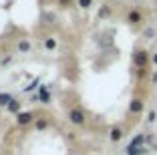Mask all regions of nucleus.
I'll list each match as a JSON object with an SVG mask.
<instances>
[{"mask_svg":"<svg viewBox=\"0 0 157 155\" xmlns=\"http://www.w3.org/2000/svg\"><path fill=\"white\" fill-rule=\"evenodd\" d=\"M109 139H111L113 143H119L121 139H123V129L121 127H113L111 131H109Z\"/></svg>","mask_w":157,"mask_h":155,"instance_id":"0eeeda50","label":"nucleus"},{"mask_svg":"<svg viewBox=\"0 0 157 155\" xmlns=\"http://www.w3.org/2000/svg\"><path fill=\"white\" fill-rule=\"evenodd\" d=\"M34 121V113L33 111H22V113L16 115V123L20 125V127H24V125H30Z\"/></svg>","mask_w":157,"mask_h":155,"instance_id":"7ed1b4c3","label":"nucleus"},{"mask_svg":"<svg viewBox=\"0 0 157 155\" xmlns=\"http://www.w3.org/2000/svg\"><path fill=\"white\" fill-rule=\"evenodd\" d=\"M147 153H149L147 145L145 147H131V145L125 147V155H147Z\"/></svg>","mask_w":157,"mask_h":155,"instance_id":"423d86ee","label":"nucleus"},{"mask_svg":"<svg viewBox=\"0 0 157 155\" xmlns=\"http://www.w3.org/2000/svg\"><path fill=\"white\" fill-rule=\"evenodd\" d=\"M151 60H153V63H155V64H157V52H155V55H153V56H151Z\"/></svg>","mask_w":157,"mask_h":155,"instance_id":"4be33fe9","label":"nucleus"},{"mask_svg":"<svg viewBox=\"0 0 157 155\" xmlns=\"http://www.w3.org/2000/svg\"><path fill=\"white\" fill-rule=\"evenodd\" d=\"M149 63V52L145 48H141V50H137L133 55V64L137 68H145V64Z\"/></svg>","mask_w":157,"mask_h":155,"instance_id":"f257e3e1","label":"nucleus"},{"mask_svg":"<svg viewBox=\"0 0 157 155\" xmlns=\"http://www.w3.org/2000/svg\"><path fill=\"white\" fill-rule=\"evenodd\" d=\"M145 75H147V71H145V68H139V71H137V77H145Z\"/></svg>","mask_w":157,"mask_h":155,"instance_id":"aec40b11","label":"nucleus"},{"mask_svg":"<svg viewBox=\"0 0 157 155\" xmlns=\"http://www.w3.org/2000/svg\"><path fill=\"white\" fill-rule=\"evenodd\" d=\"M143 109H145V103H143L141 99H131V103H129V113L139 115Z\"/></svg>","mask_w":157,"mask_h":155,"instance_id":"20e7f679","label":"nucleus"},{"mask_svg":"<svg viewBox=\"0 0 157 155\" xmlns=\"http://www.w3.org/2000/svg\"><path fill=\"white\" fill-rule=\"evenodd\" d=\"M38 87H40V77L33 79V81H30V85H28V87H24V93H33L34 89H38Z\"/></svg>","mask_w":157,"mask_h":155,"instance_id":"f8f14e48","label":"nucleus"},{"mask_svg":"<svg viewBox=\"0 0 157 155\" xmlns=\"http://www.w3.org/2000/svg\"><path fill=\"white\" fill-rule=\"evenodd\" d=\"M107 16H111V8H109V6H103V8L99 10V18H107Z\"/></svg>","mask_w":157,"mask_h":155,"instance_id":"dca6fc26","label":"nucleus"},{"mask_svg":"<svg viewBox=\"0 0 157 155\" xmlns=\"http://www.w3.org/2000/svg\"><path fill=\"white\" fill-rule=\"evenodd\" d=\"M141 18H143V16H141V12H139V10H131V12L127 14V22H129V24L141 22Z\"/></svg>","mask_w":157,"mask_h":155,"instance_id":"9d476101","label":"nucleus"},{"mask_svg":"<svg viewBox=\"0 0 157 155\" xmlns=\"http://www.w3.org/2000/svg\"><path fill=\"white\" fill-rule=\"evenodd\" d=\"M147 121H149V123H155V121H157V113H155V111H149Z\"/></svg>","mask_w":157,"mask_h":155,"instance_id":"a211bd4d","label":"nucleus"},{"mask_svg":"<svg viewBox=\"0 0 157 155\" xmlns=\"http://www.w3.org/2000/svg\"><path fill=\"white\" fill-rule=\"evenodd\" d=\"M6 111H8V113H12V115H18V113H22V103H20L18 99H14L12 103H10V105L6 107Z\"/></svg>","mask_w":157,"mask_h":155,"instance_id":"6e6552de","label":"nucleus"},{"mask_svg":"<svg viewBox=\"0 0 157 155\" xmlns=\"http://www.w3.org/2000/svg\"><path fill=\"white\" fill-rule=\"evenodd\" d=\"M44 48L46 50H55L56 48V38H52V37L44 38Z\"/></svg>","mask_w":157,"mask_h":155,"instance_id":"4468645a","label":"nucleus"},{"mask_svg":"<svg viewBox=\"0 0 157 155\" xmlns=\"http://www.w3.org/2000/svg\"><path fill=\"white\" fill-rule=\"evenodd\" d=\"M69 121L73 125H77V127H81V125H85L87 119H85V113L81 109H71L69 111Z\"/></svg>","mask_w":157,"mask_h":155,"instance_id":"f03ea898","label":"nucleus"},{"mask_svg":"<svg viewBox=\"0 0 157 155\" xmlns=\"http://www.w3.org/2000/svg\"><path fill=\"white\" fill-rule=\"evenodd\" d=\"M10 63H12V55H8L6 59H2V60H0V64H2V67H4V64H10Z\"/></svg>","mask_w":157,"mask_h":155,"instance_id":"6ab92c4d","label":"nucleus"},{"mask_svg":"<svg viewBox=\"0 0 157 155\" xmlns=\"http://www.w3.org/2000/svg\"><path fill=\"white\" fill-rule=\"evenodd\" d=\"M30 48H33V45H30L28 38H20V41H18V52L26 55V52H30Z\"/></svg>","mask_w":157,"mask_h":155,"instance_id":"1a4fd4ad","label":"nucleus"},{"mask_svg":"<svg viewBox=\"0 0 157 155\" xmlns=\"http://www.w3.org/2000/svg\"><path fill=\"white\" fill-rule=\"evenodd\" d=\"M48 89H51V85H40V87H38V95L34 97V99H40L42 103H48V101H51V93H48Z\"/></svg>","mask_w":157,"mask_h":155,"instance_id":"39448f33","label":"nucleus"},{"mask_svg":"<svg viewBox=\"0 0 157 155\" xmlns=\"http://www.w3.org/2000/svg\"><path fill=\"white\" fill-rule=\"evenodd\" d=\"M34 127H36V131H44L48 127V119H36L34 121Z\"/></svg>","mask_w":157,"mask_h":155,"instance_id":"ddd939ff","label":"nucleus"},{"mask_svg":"<svg viewBox=\"0 0 157 155\" xmlns=\"http://www.w3.org/2000/svg\"><path fill=\"white\" fill-rule=\"evenodd\" d=\"M12 101H14V97L10 93H0V107H8Z\"/></svg>","mask_w":157,"mask_h":155,"instance_id":"9b49d317","label":"nucleus"},{"mask_svg":"<svg viewBox=\"0 0 157 155\" xmlns=\"http://www.w3.org/2000/svg\"><path fill=\"white\" fill-rule=\"evenodd\" d=\"M151 81H153V83H157V73H153V75H151Z\"/></svg>","mask_w":157,"mask_h":155,"instance_id":"412c9836","label":"nucleus"},{"mask_svg":"<svg viewBox=\"0 0 157 155\" xmlns=\"http://www.w3.org/2000/svg\"><path fill=\"white\" fill-rule=\"evenodd\" d=\"M77 4H78V8L87 10V8H91V6H93V0H77Z\"/></svg>","mask_w":157,"mask_h":155,"instance_id":"2eb2a0df","label":"nucleus"},{"mask_svg":"<svg viewBox=\"0 0 157 155\" xmlns=\"http://www.w3.org/2000/svg\"><path fill=\"white\" fill-rule=\"evenodd\" d=\"M143 37L145 38H153V37H155V28H151V26L145 28V30H143Z\"/></svg>","mask_w":157,"mask_h":155,"instance_id":"f3484780","label":"nucleus"}]
</instances>
